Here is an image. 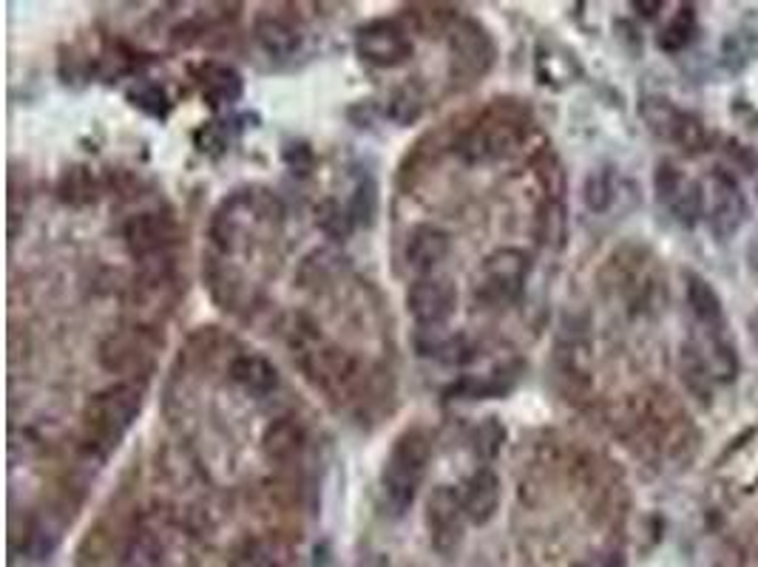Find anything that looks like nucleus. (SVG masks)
Wrapping results in <instances>:
<instances>
[{"mask_svg": "<svg viewBox=\"0 0 758 567\" xmlns=\"http://www.w3.org/2000/svg\"><path fill=\"white\" fill-rule=\"evenodd\" d=\"M747 261H750L752 270H758V231L756 236L750 238V245H747Z\"/></svg>", "mask_w": 758, "mask_h": 567, "instance_id": "obj_49", "label": "nucleus"}, {"mask_svg": "<svg viewBox=\"0 0 758 567\" xmlns=\"http://www.w3.org/2000/svg\"><path fill=\"white\" fill-rule=\"evenodd\" d=\"M100 196V182L94 176L88 165H68L63 168L61 179H57V199L63 205L86 207L94 205Z\"/></svg>", "mask_w": 758, "mask_h": 567, "instance_id": "obj_29", "label": "nucleus"}, {"mask_svg": "<svg viewBox=\"0 0 758 567\" xmlns=\"http://www.w3.org/2000/svg\"><path fill=\"white\" fill-rule=\"evenodd\" d=\"M520 372H523L520 363H509V366H498L485 375H463L446 389V397L449 400H494V397L512 395L520 381Z\"/></svg>", "mask_w": 758, "mask_h": 567, "instance_id": "obj_17", "label": "nucleus"}, {"mask_svg": "<svg viewBox=\"0 0 758 567\" xmlns=\"http://www.w3.org/2000/svg\"><path fill=\"white\" fill-rule=\"evenodd\" d=\"M350 216H353L355 227H373L375 216H378V185L373 182V176L359 179L353 196H350V205H346Z\"/></svg>", "mask_w": 758, "mask_h": 567, "instance_id": "obj_41", "label": "nucleus"}, {"mask_svg": "<svg viewBox=\"0 0 758 567\" xmlns=\"http://www.w3.org/2000/svg\"><path fill=\"white\" fill-rule=\"evenodd\" d=\"M307 449V431L293 417H279L261 435V451L276 466H293Z\"/></svg>", "mask_w": 758, "mask_h": 567, "instance_id": "obj_23", "label": "nucleus"}, {"mask_svg": "<svg viewBox=\"0 0 758 567\" xmlns=\"http://www.w3.org/2000/svg\"><path fill=\"white\" fill-rule=\"evenodd\" d=\"M134 531L126 528L120 520H100L88 534L83 536L77 548V565L81 567H117L126 565L128 545H131Z\"/></svg>", "mask_w": 758, "mask_h": 567, "instance_id": "obj_16", "label": "nucleus"}, {"mask_svg": "<svg viewBox=\"0 0 758 567\" xmlns=\"http://www.w3.org/2000/svg\"><path fill=\"white\" fill-rule=\"evenodd\" d=\"M253 34H256V43L265 49L270 57L285 60L293 52H299L301 46V32L293 20H287L279 12H261L256 14V23H253Z\"/></svg>", "mask_w": 758, "mask_h": 567, "instance_id": "obj_24", "label": "nucleus"}, {"mask_svg": "<svg viewBox=\"0 0 758 567\" xmlns=\"http://www.w3.org/2000/svg\"><path fill=\"white\" fill-rule=\"evenodd\" d=\"M413 346L420 357H429V361L463 363L472 357V352L466 346V338L449 330L446 323H440V327H415Z\"/></svg>", "mask_w": 758, "mask_h": 567, "instance_id": "obj_25", "label": "nucleus"}, {"mask_svg": "<svg viewBox=\"0 0 758 567\" xmlns=\"http://www.w3.org/2000/svg\"><path fill=\"white\" fill-rule=\"evenodd\" d=\"M747 216H750V207H747V199L736 179L725 171L713 173L711 213H707V225H711L713 236L718 242H727V238H733L741 231Z\"/></svg>", "mask_w": 758, "mask_h": 567, "instance_id": "obj_15", "label": "nucleus"}, {"mask_svg": "<svg viewBox=\"0 0 758 567\" xmlns=\"http://www.w3.org/2000/svg\"><path fill=\"white\" fill-rule=\"evenodd\" d=\"M537 77L548 86H566L579 77V63L568 49L563 46H540L537 49Z\"/></svg>", "mask_w": 758, "mask_h": 567, "instance_id": "obj_32", "label": "nucleus"}, {"mask_svg": "<svg viewBox=\"0 0 758 567\" xmlns=\"http://www.w3.org/2000/svg\"><path fill=\"white\" fill-rule=\"evenodd\" d=\"M126 97L134 108H140L142 114H148V117L153 119H166L168 114H171V99H168L166 88L151 83V79H137V83H131Z\"/></svg>", "mask_w": 758, "mask_h": 567, "instance_id": "obj_38", "label": "nucleus"}, {"mask_svg": "<svg viewBox=\"0 0 758 567\" xmlns=\"http://www.w3.org/2000/svg\"><path fill=\"white\" fill-rule=\"evenodd\" d=\"M429 460H433V437L424 429H406L395 437L384 469H381V494H384L389 514L404 516L413 509Z\"/></svg>", "mask_w": 758, "mask_h": 567, "instance_id": "obj_4", "label": "nucleus"}, {"mask_svg": "<svg viewBox=\"0 0 758 567\" xmlns=\"http://www.w3.org/2000/svg\"><path fill=\"white\" fill-rule=\"evenodd\" d=\"M639 114L645 119L648 131L653 137L673 142L682 151L687 153H702L711 146V133H707L705 122L691 111H682L679 106H673L668 97H659V94H648L639 103Z\"/></svg>", "mask_w": 758, "mask_h": 567, "instance_id": "obj_7", "label": "nucleus"}, {"mask_svg": "<svg viewBox=\"0 0 758 567\" xmlns=\"http://www.w3.org/2000/svg\"><path fill=\"white\" fill-rule=\"evenodd\" d=\"M406 310L418 327H440L458 310V290L449 278L420 276L406 290Z\"/></svg>", "mask_w": 758, "mask_h": 567, "instance_id": "obj_14", "label": "nucleus"}, {"mask_svg": "<svg viewBox=\"0 0 758 567\" xmlns=\"http://www.w3.org/2000/svg\"><path fill=\"white\" fill-rule=\"evenodd\" d=\"M285 162L290 168H293V173H301V176H307L310 173V168H313V151L307 146H290L285 151Z\"/></svg>", "mask_w": 758, "mask_h": 567, "instance_id": "obj_47", "label": "nucleus"}, {"mask_svg": "<svg viewBox=\"0 0 758 567\" xmlns=\"http://www.w3.org/2000/svg\"><path fill=\"white\" fill-rule=\"evenodd\" d=\"M231 567H281V550L274 539L245 536L233 545Z\"/></svg>", "mask_w": 758, "mask_h": 567, "instance_id": "obj_34", "label": "nucleus"}, {"mask_svg": "<svg viewBox=\"0 0 758 567\" xmlns=\"http://www.w3.org/2000/svg\"><path fill=\"white\" fill-rule=\"evenodd\" d=\"M685 281V296L687 303H691L693 318L705 327V332H725V303L707 284V278L687 272Z\"/></svg>", "mask_w": 758, "mask_h": 567, "instance_id": "obj_28", "label": "nucleus"}, {"mask_svg": "<svg viewBox=\"0 0 758 567\" xmlns=\"http://www.w3.org/2000/svg\"><path fill=\"white\" fill-rule=\"evenodd\" d=\"M631 7L639 9V14H645V18H656V12H659V9H662V0H653V3H642V0H633Z\"/></svg>", "mask_w": 758, "mask_h": 567, "instance_id": "obj_48", "label": "nucleus"}, {"mask_svg": "<svg viewBox=\"0 0 758 567\" xmlns=\"http://www.w3.org/2000/svg\"><path fill=\"white\" fill-rule=\"evenodd\" d=\"M472 442H474V454H480L483 460H494L505 442V426L498 420V417H485L478 429H474Z\"/></svg>", "mask_w": 758, "mask_h": 567, "instance_id": "obj_45", "label": "nucleus"}, {"mask_svg": "<svg viewBox=\"0 0 758 567\" xmlns=\"http://www.w3.org/2000/svg\"><path fill=\"white\" fill-rule=\"evenodd\" d=\"M341 265H344V258L339 253L327 250V247L324 250H313L305 258V265L299 270L301 287H319L327 278H333L341 270Z\"/></svg>", "mask_w": 758, "mask_h": 567, "instance_id": "obj_42", "label": "nucleus"}, {"mask_svg": "<svg viewBox=\"0 0 758 567\" xmlns=\"http://www.w3.org/2000/svg\"><path fill=\"white\" fill-rule=\"evenodd\" d=\"M316 225H319V231L327 238H333V242H346L355 231V222L350 216V211H346V205L341 207L335 199H327V202H321L316 207Z\"/></svg>", "mask_w": 758, "mask_h": 567, "instance_id": "obj_40", "label": "nucleus"}, {"mask_svg": "<svg viewBox=\"0 0 758 567\" xmlns=\"http://www.w3.org/2000/svg\"><path fill=\"white\" fill-rule=\"evenodd\" d=\"M449 247H452L449 233L440 231L438 225H415L413 231L406 233L404 261L409 270L429 276L449 256Z\"/></svg>", "mask_w": 758, "mask_h": 567, "instance_id": "obj_19", "label": "nucleus"}, {"mask_svg": "<svg viewBox=\"0 0 758 567\" xmlns=\"http://www.w3.org/2000/svg\"><path fill=\"white\" fill-rule=\"evenodd\" d=\"M758 57V18L747 20L722 43V63L727 72H741L747 63Z\"/></svg>", "mask_w": 758, "mask_h": 567, "instance_id": "obj_31", "label": "nucleus"}, {"mask_svg": "<svg viewBox=\"0 0 758 567\" xmlns=\"http://www.w3.org/2000/svg\"><path fill=\"white\" fill-rule=\"evenodd\" d=\"M500 477L492 469H478L466 477V482L460 485V502H463L466 520L472 525H485L492 522L494 514L500 509Z\"/></svg>", "mask_w": 758, "mask_h": 567, "instance_id": "obj_18", "label": "nucleus"}, {"mask_svg": "<svg viewBox=\"0 0 758 567\" xmlns=\"http://www.w3.org/2000/svg\"><path fill=\"white\" fill-rule=\"evenodd\" d=\"M202 276H205L207 292H211V298L220 303L222 310H239L247 296V287L242 272L227 261V256L211 253L205 267H202Z\"/></svg>", "mask_w": 758, "mask_h": 567, "instance_id": "obj_22", "label": "nucleus"}, {"mask_svg": "<svg viewBox=\"0 0 758 567\" xmlns=\"http://www.w3.org/2000/svg\"><path fill=\"white\" fill-rule=\"evenodd\" d=\"M466 511L460 502V489L452 485H438L426 500V531L433 542L435 554L444 559H452L463 545L466 534Z\"/></svg>", "mask_w": 758, "mask_h": 567, "instance_id": "obj_10", "label": "nucleus"}, {"mask_svg": "<svg viewBox=\"0 0 758 567\" xmlns=\"http://www.w3.org/2000/svg\"><path fill=\"white\" fill-rule=\"evenodd\" d=\"M693 352V363L698 372L716 383H730L738 372V355L736 346L727 341L725 332H707L705 343Z\"/></svg>", "mask_w": 758, "mask_h": 567, "instance_id": "obj_26", "label": "nucleus"}, {"mask_svg": "<svg viewBox=\"0 0 758 567\" xmlns=\"http://www.w3.org/2000/svg\"><path fill=\"white\" fill-rule=\"evenodd\" d=\"M193 142H196V151L207 153V157H220L231 146V131L225 128V122H205L202 128H196Z\"/></svg>", "mask_w": 758, "mask_h": 567, "instance_id": "obj_46", "label": "nucleus"}, {"mask_svg": "<svg viewBox=\"0 0 758 567\" xmlns=\"http://www.w3.org/2000/svg\"><path fill=\"white\" fill-rule=\"evenodd\" d=\"M693 38H696V14H693L691 7H682L676 18H673L671 23L659 32L656 46L662 49V52L676 54V52H682V49L691 46Z\"/></svg>", "mask_w": 758, "mask_h": 567, "instance_id": "obj_39", "label": "nucleus"}, {"mask_svg": "<svg viewBox=\"0 0 758 567\" xmlns=\"http://www.w3.org/2000/svg\"><path fill=\"white\" fill-rule=\"evenodd\" d=\"M355 52L375 68H398L413 60L415 46L398 20H370L355 32Z\"/></svg>", "mask_w": 758, "mask_h": 567, "instance_id": "obj_12", "label": "nucleus"}, {"mask_svg": "<svg viewBox=\"0 0 758 567\" xmlns=\"http://www.w3.org/2000/svg\"><path fill=\"white\" fill-rule=\"evenodd\" d=\"M537 179L543 191H546V199H559L563 202V193H566V171L559 165V159L548 151H540L537 162Z\"/></svg>", "mask_w": 758, "mask_h": 567, "instance_id": "obj_44", "label": "nucleus"}, {"mask_svg": "<svg viewBox=\"0 0 758 567\" xmlns=\"http://www.w3.org/2000/svg\"><path fill=\"white\" fill-rule=\"evenodd\" d=\"M66 520L72 522V516H66V505H61V509H43L41 514H34L29 520L26 531H23V554L34 561H46L57 550V545H61Z\"/></svg>", "mask_w": 758, "mask_h": 567, "instance_id": "obj_21", "label": "nucleus"}, {"mask_svg": "<svg viewBox=\"0 0 758 567\" xmlns=\"http://www.w3.org/2000/svg\"><path fill=\"white\" fill-rule=\"evenodd\" d=\"M406 18L426 38L449 34L460 20L458 7H449V3H409L406 7Z\"/></svg>", "mask_w": 758, "mask_h": 567, "instance_id": "obj_33", "label": "nucleus"}, {"mask_svg": "<svg viewBox=\"0 0 758 567\" xmlns=\"http://www.w3.org/2000/svg\"><path fill=\"white\" fill-rule=\"evenodd\" d=\"M180 238L182 231L177 218L166 211H142L128 218L126 227H122V242H126L128 253L140 261L168 258V253L180 245Z\"/></svg>", "mask_w": 758, "mask_h": 567, "instance_id": "obj_11", "label": "nucleus"}, {"mask_svg": "<svg viewBox=\"0 0 758 567\" xmlns=\"http://www.w3.org/2000/svg\"><path fill=\"white\" fill-rule=\"evenodd\" d=\"M449 54H452V74L466 83L485 77L498 60L492 32L474 18H460L449 32Z\"/></svg>", "mask_w": 758, "mask_h": 567, "instance_id": "obj_9", "label": "nucleus"}, {"mask_svg": "<svg viewBox=\"0 0 758 567\" xmlns=\"http://www.w3.org/2000/svg\"><path fill=\"white\" fill-rule=\"evenodd\" d=\"M162 542L153 531H134L131 545H128L126 567H160Z\"/></svg>", "mask_w": 758, "mask_h": 567, "instance_id": "obj_43", "label": "nucleus"}, {"mask_svg": "<svg viewBox=\"0 0 758 567\" xmlns=\"http://www.w3.org/2000/svg\"><path fill=\"white\" fill-rule=\"evenodd\" d=\"M142 397H146V386L137 381L111 383L97 395H92V400L83 409V451H86V457L103 462L111 451H117L134 420L140 417Z\"/></svg>", "mask_w": 758, "mask_h": 567, "instance_id": "obj_3", "label": "nucleus"}, {"mask_svg": "<svg viewBox=\"0 0 758 567\" xmlns=\"http://www.w3.org/2000/svg\"><path fill=\"white\" fill-rule=\"evenodd\" d=\"M613 199H617V173L611 168H599L586 176V185H583V202L591 213H606L611 211Z\"/></svg>", "mask_w": 758, "mask_h": 567, "instance_id": "obj_37", "label": "nucleus"}, {"mask_svg": "<svg viewBox=\"0 0 758 567\" xmlns=\"http://www.w3.org/2000/svg\"><path fill=\"white\" fill-rule=\"evenodd\" d=\"M653 191H656L659 205L668 207V213L682 227H693L705 213L702 185L685 171H679L673 162H659L656 173H653Z\"/></svg>", "mask_w": 758, "mask_h": 567, "instance_id": "obj_13", "label": "nucleus"}, {"mask_svg": "<svg viewBox=\"0 0 758 567\" xmlns=\"http://www.w3.org/2000/svg\"><path fill=\"white\" fill-rule=\"evenodd\" d=\"M566 205H563L559 199H546V202L537 207V216H534V238H537L543 247H548V250H559V247L566 245Z\"/></svg>", "mask_w": 758, "mask_h": 567, "instance_id": "obj_30", "label": "nucleus"}, {"mask_svg": "<svg viewBox=\"0 0 758 567\" xmlns=\"http://www.w3.org/2000/svg\"><path fill=\"white\" fill-rule=\"evenodd\" d=\"M532 114L520 99H492L455 139V151L466 162H500L523 151L532 137Z\"/></svg>", "mask_w": 758, "mask_h": 567, "instance_id": "obj_2", "label": "nucleus"}, {"mask_svg": "<svg viewBox=\"0 0 758 567\" xmlns=\"http://www.w3.org/2000/svg\"><path fill=\"white\" fill-rule=\"evenodd\" d=\"M231 381L247 392V395L265 397L276 392L279 386V370L267 361L265 355H253V352H242L231 361Z\"/></svg>", "mask_w": 758, "mask_h": 567, "instance_id": "obj_27", "label": "nucleus"}, {"mask_svg": "<svg viewBox=\"0 0 758 567\" xmlns=\"http://www.w3.org/2000/svg\"><path fill=\"white\" fill-rule=\"evenodd\" d=\"M725 474L730 482H738L741 489H756L758 485V435L745 440L736 451H730V460L725 462Z\"/></svg>", "mask_w": 758, "mask_h": 567, "instance_id": "obj_36", "label": "nucleus"}, {"mask_svg": "<svg viewBox=\"0 0 758 567\" xmlns=\"http://www.w3.org/2000/svg\"><path fill=\"white\" fill-rule=\"evenodd\" d=\"M532 256L520 247H500L480 261L472 281V296L485 310H503L526 290Z\"/></svg>", "mask_w": 758, "mask_h": 567, "instance_id": "obj_6", "label": "nucleus"}, {"mask_svg": "<svg viewBox=\"0 0 758 567\" xmlns=\"http://www.w3.org/2000/svg\"><path fill=\"white\" fill-rule=\"evenodd\" d=\"M162 338L153 332L151 323H131L126 330H117L100 343V363L114 375L126 381H137L153 366V357L160 352Z\"/></svg>", "mask_w": 758, "mask_h": 567, "instance_id": "obj_8", "label": "nucleus"}, {"mask_svg": "<svg viewBox=\"0 0 758 567\" xmlns=\"http://www.w3.org/2000/svg\"><path fill=\"white\" fill-rule=\"evenodd\" d=\"M756 196H758V182H756Z\"/></svg>", "mask_w": 758, "mask_h": 567, "instance_id": "obj_50", "label": "nucleus"}, {"mask_svg": "<svg viewBox=\"0 0 758 567\" xmlns=\"http://www.w3.org/2000/svg\"><path fill=\"white\" fill-rule=\"evenodd\" d=\"M299 363L307 381L333 400H350L364 383L359 357L324 341L313 330L299 332Z\"/></svg>", "mask_w": 758, "mask_h": 567, "instance_id": "obj_5", "label": "nucleus"}, {"mask_svg": "<svg viewBox=\"0 0 758 567\" xmlns=\"http://www.w3.org/2000/svg\"><path fill=\"white\" fill-rule=\"evenodd\" d=\"M285 207L267 188H242L216 207L211 218V245L220 256L250 250V245L274 236L281 225Z\"/></svg>", "mask_w": 758, "mask_h": 567, "instance_id": "obj_1", "label": "nucleus"}, {"mask_svg": "<svg viewBox=\"0 0 758 567\" xmlns=\"http://www.w3.org/2000/svg\"><path fill=\"white\" fill-rule=\"evenodd\" d=\"M424 88H420V83L409 79V83H404V86H398L393 92V97L386 103V117L398 122V126H413V122L420 119V114H424Z\"/></svg>", "mask_w": 758, "mask_h": 567, "instance_id": "obj_35", "label": "nucleus"}, {"mask_svg": "<svg viewBox=\"0 0 758 567\" xmlns=\"http://www.w3.org/2000/svg\"><path fill=\"white\" fill-rule=\"evenodd\" d=\"M196 83L202 88V99L213 111L220 108H231L233 103H239L242 94H245V79L227 63H216V60H207L196 68Z\"/></svg>", "mask_w": 758, "mask_h": 567, "instance_id": "obj_20", "label": "nucleus"}, {"mask_svg": "<svg viewBox=\"0 0 758 567\" xmlns=\"http://www.w3.org/2000/svg\"><path fill=\"white\" fill-rule=\"evenodd\" d=\"M574 567H588V565H574Z\"/></svg>", "mask_w": 758, "mask_h": 567, "instance_id": "obj_51", "label": "nucleus"}]
</instances>
